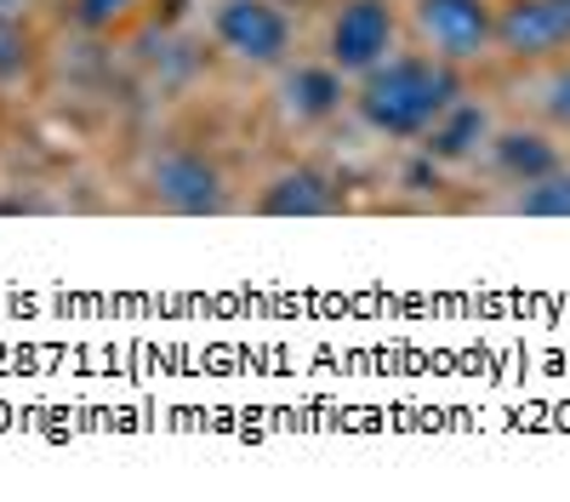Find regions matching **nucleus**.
<instances>
[{
    "label": "nucleus",
    "mask_w": 570,
    "mask_h": 502,
    "mask_svg": "<svg viewBox=\"0 0 570 502\" xmlns=\"http://www.w3.org/2000/svg\"><path fill=\"white\" fill-rule=\"evenodd\" d=\"M462 69L428 58L422 46H400L389 63L354 80V120L383 137V144H422V131L434 126L456 98H462Z\"/></svg>",
    "instance_id": "obj_1"
},
{
    "label": "nucleus",
    "mask_w": 570,
    "mask_h": 502,
    "mask_svg": "<svg viewBox=\"0 0 570 502\" xmlns=\"http://www.w3.org/2000/svg\"><path fill=\"white\" fill-rule=\"evenodd\" d=\"M212 46L246 75H279L297 58V18L285 0H212Z\"/></svg>",
    "instance_id": "obj_2"
},
{
    "label": "nucleus",
    "mask_w": 570,
    "mask_h": 502,
    "mask_svg": "<svg viewBox=\"0 0 570 502\" xmlns=\"http://www.w3.org/2000/svg\"><path fill=\"white\" fill-rule=\"evenodd\" d=\"M405 35L428 58L473 69L497 58V0H405Z\"/></svg>",
    "instance_id": "obj_3"
},
{
    "label": "nucleus",
    "mask_w": 570,
    "mask_h": 502,
    "mask_svg": "<svg viewBox=\"0 0 570 502\" xmlns=\"http://www.w3.org/2000/svg\"><path fill=\"white\" fill-rule=\"evenodd\" d=\"M405 46V0H337L325 12L320 58L337 63L348 80L371 75Z\"/></svg>",
    "instance_id": "obj_4"
},
{
    "label": "nucleus",
    "mask_w": 570,
    "mask_h": 502,
    "mask_svg": "<svg viewBox=\"0 0 570 502\" xmlns=\"http://www.w3.org/2000/svg\"><path fill=\"white\" fill-rule=\"evenodd\" d=\"M149 200L166 211V217H217L234 206V183H228V166L212 155V149H160L149 160V177H142Z\"/></svg>",
    "instance_id": "obj_5"
},
{
    "label": "nucleus",
    "mask_w": 570,
    "mask_h": 502,
    "mask_svg": "<svg viewBox=\"0 0 570 502\" xmlns=\"http://www.w3.org/2000/svg\"><path fill=\"white\" fill-rule=\"evenodd\" d=\"M274 80H279L274 86V109H279L285 126H297V131H314V126H331V120L354 115V80L337 63H325V58H292Z\"/></svg>",
    "instance_id": "obj_6"
},
{
    "label": "nucleus",
    "mask_w": 570,
    "mask_h": 502,
    "mask_svg": "<svg viewBox=\"0 0 570 502\" xmlns=\"http://www.w3.org/2000/svg\"><path fill=\"white\" fill-rule=\"evenodd\" d=\"M497 58L508 63L570 58V0H497Z\"/></svg>",
    "instance_id": "obj_7"
},
{
    "label": "nucleus",
    "mask_w": 570,
    "mask_h": 502,
    "mask_svg": "<svg viewBox=\"0 0 570 502\" xmlns=\"http://www.w3.org/2000/svg\"><path fill=\"white\" fill-rule=\"evenodd\" d=\"M257 217H279V223H308V217H337L343 211V183L314 160H292L257 183L252 195Z\"/></svg>",
    "instance_id": "obj_8"
},
{
    "label": "nucleus",
    "mask_w": 570,
    "mask_h": 502,
    "mask_svg": "<svg viewBox=\"0 0 570 502\" xmlns=\"http://www.w3.org/2000/svg\"><path fill=\"white\" fill-rule=\"evenodd\" d=\"M485 160H491V171L508 183V189H519V183H537V177H548L553 166H564L559 131H553V126H525V120L497 126L491 144H485Z\"/></svg>",
    "instance_id": "obj_9"
},
{
    "label": "nucleus",
    "mask_w": 570,
    "mask_h": 502,
    "mask_svg": "<svg viewBox=\"0 0 570 502\" xmlns=\"http://www.w3.org/2000/svg\"><path fill=\"white\" fill-rule=\"evenodd\" d=\"M491 131H497V120H491V109L480 104V98H462L422 131V155L434 160V166H468V160H480L485 155V144H491Z\"/></svg>",
    "instance_id": "obj_10"
},
{
    "label": "nucleus",
    "mask_w": 570,
    "mask_h": 502,
    "mask_svg": "<svg viewBox=\"0 0 570 502\" xmlns=\"http://www.w3.org/2000/svg\"><path fill=\"white\" fill-rule=\"evenodd\" d=\"M513 211L537 217V223H570V166H553L537 183H519V189H513Z\"/></svg>",
    "instance_id": "obj_11"
},
{
    "label": "nucleus",
    "mask_w": 570,
    "mask_h": 502,
    "mask_svg": "<svg viewBox=\"0 0 570 502\" xmlns=\"http://www.w3.org/2000/svg\"><path fill=\"white\" fill-rule=\"evenodd\" d=\"M35 58H40V40H35L29 18L23 12H0V86L23 80L35 69Z\"/></svg>",
    "instance_id": "obj_12"
},
{
    "label": "nucleus",
    "mask_w": 570,
    "mask_h": 502,
    "mask_svg": "<svg viewBox=\"0 0 570 502\" xmlns=\"http://www.w3.org/2000/svg\"><path fill=\"white\" fill-rule=\"evenodd\" d=\"M149 0H69V23L80 29V35H115V29H126Z\"/></svg>",
    "instance_id": "obj_13"
},
{
    "label": "nucleus",
    "mask_w": 570,
    "mask_h": 502,
    "mask_svg": "<svg viewBox=\"0 0 570 502\" xmlns=\"http://www.w3.org/2000/svg\"><path fill=\"white\" fill-rule=\"evenodd\" d=\"M537 109H542V126L570 131V58H553L548 63L542 91H537Z\"/></svg>",
    "instance_id": "obj_14"
},
{
    "label": "nucleus",
    "mask_w": 570,
    "mask_h": 502,
    "mask_svg": "<svg viewBox=\"0 0 570 502\" xmlns=\"http://www.w3.org/2000/svg\"><path fill=\"white\" fill-rule=\"evenodd\" d=\"M29 7V0H0V12H23Z\"/></svg>",
    "instance_id": "obj_15"
}]
</instances>
